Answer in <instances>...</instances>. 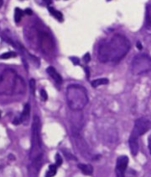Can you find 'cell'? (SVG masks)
Returning a JSON list of instances; mask_svg holds the SVG:
<instances>
[{
	"label": "cell",
	"instance_id": "cell-16",
	"mask_svg": "<svg viewBox=\"0 0 151 177\" xmlns=\"http://www.w3.org/2000/svg\"><path fill=\"white\" fill-rule=\"evenodd\" d=\"M57 171V166L56 165H50L47 172L45 174V177H53L56 175Z\"/></svg>",
	"mask_w": 151,
	"mask_h": 177
},
{
	"label": "cell",
	"instance_id": "cell-18",
	"mask_svg": "<svg viewBox=\"0 0 151 177\" xmlns=\"http://www.w3.org/2000/svg\"><path fill=\"white\" fill-rule=\"evenodd\" d=\"M17 56V54L15 53V51H8V52H4L2 55H0V59H9L11 57H15Z\"/></svg>",
	"mask_w": 151,
	"mask_h": 177
},
{
	"label": "cell",
	"instance_id": "cell-3",
	"mask_svg": "<svg viewBox=\"0 0 151 177\" xmlns=\"http://www.w3.org/2000/svg\"><path fill=\"white\" fill-rule=\"evenodd\" d=\"M40 120L37 116L33 118V124L31 127V147H30V158L33 164L40 165L43 158L42 143L40 138Z\"/></svg>",
	"mask_w": 151,
	"mask_h": 177
},
{
	"label": "cell",
	"instance_id": "cell-29",
	"mask_svg": "<svg viewBox=\"0 0 151 177\" xmlns=\"http://www.w3.org/2000/svg\"><path fill=\"white\" fill-rule=\"evenodd\" d=\"M137 47H138V49H139V50H142L143 47L140 42H137Z\"/></svg>",
	"mask_w": 151,
	"mask_h": 177
},
{
	"label": "cell",
	"instance_id": "cell-20",
	"mask_svg": "<svg viewBox=\"0 0 151 177\" xmlns=\"http://www.w3.org/2000/svg\"><path fill=\"white\" fill-rule=\"evenodd\" d=\"M61 165H62V158L61 157L59 153H57L56 154V165L57 167H60Z\"/></svg>",
	"mask_w": 151,
	"mask_h": 177
},
{
	"label": "cell",
	"instance_id": "cell-31",
	"mask_svg": "<svg viewBox=\"0 0 151 177\" xmlns=\"http://www.w3.org/2000/svg\"><path fill=\"white\" fill-rule=\"evenodd\" d=\"M0 117H1V114H0Z\"/></svg>",
	"mask_w": 151,
	"mask_h": 177
},
{
	"label": "cell",
	"instance_id": "cell-25",
	"mask_svg": "<svg viewBox=\"0 0 151 177\" xmlns=\"http://www.w3.org/2000/svg\"><path fill=\"white\" fill-rule=\"evenodd\" d=\"M71 60L73 62V63H74L75 65H78L79 63H80V61H79V59L77 58V57H71Z\"/></svg>",
	"mask_w": 151,
	"mask_h": 177
},
{
	"label": "cell",
	"instance_id": "cell-19",
	"mask_svg": "<svg viewBox=\"0 0 151 177\" xmlns=\"http://www.w3.org/2000/svg\"><path fill=\"white\" fill-rule=\"evenodd\" d=\"M63 153L65 154V156L68 159H73V160H77V158L73 155V154H71L70 152H69L68 150H63L62 151Z\"/></svg>",
	"mask_w": 151,
	"mask_h": 177
},
{
	"label": "cell",
	"instance_id": "cell-9",
	"mask_svg": "<svg viewBox=\"0 0 151 177\" xmlns=\"http://www.w3.org/2000/svg\"><path fill=\"white\" fill-rule=\"evenodd\" d=\"M98 58L101 63H107L110 61L109 57V48H108V42H105L101 43L98 47Z\"/></svg>",
	"mask_w": 151,
	"mask_h": 177
},
{
	"label": "cell",
	"instance_id": "cell-4",
	"mask_svg": "<svg viewBox=\"0 0 151 177\" xmlns=\"http://www.w3.org/2000/svg\"><path fill=\"white\" fill-rule=\"evenodd\" d=\"M109 57L111 62H119L127 55L130 49V42L127 37L115 35L108 42Z\"/></svg>",
	"mask_w": 151,
	"mask_h": 177
},
{
	"label": "cell",
	"instance_id": "cell-24",
	"mask_svg": "<svg viewBox=\"0 0 151 177\" xmlns=\"http://www.w3.org/2000/svg\"><path fill=\"white\" fill-rule=\"evenodd\" d=\"M83 60H84V62L86 63H89L90 62V60H91V57H90V54L89 53H86L84 57H83Z\"/></svg>",
	"mask_w": 151,
	"mask_h": 177
},
{
	"label": "cell",
	"instance_id": "cell-5",
	"mask_svg": "<svg viewBox=\"0 0 151 177\" xmlns=\"http://www.w3.org/2000/svg\"><path fill=\"white\" fill-rule=\"evenodd\" d=\"M150 121L145 117H141L135 121L134 126H133V131L131 132L129 140H128L131 153L133 155H137V153L139 152V138L148 132L149 130L150 129Z\"/></svg>",
	"mask_w": 151,
	"mask_h": 177
},
{
	"label": "cell",
	"instance_id": "cell-28",
	"mask_svg": "<svg viewBox=\"0 0 151 177\" xmlns=\"http://www.w3.org/2000/svg\"><path fill=\"white\" fill-rule=\"evenodd\" d=\"M44 3H45V4H47V5H50V4H51V3H52V0H43Z\"/></svg>",
	"mask_w": 151,
	"mask_h": 177
},
{
	"label": "cell",
	"instance_id": "cell-14",
	"mask_svg": "<svg viewBox=\"0 0 151 177\" xmlns=\"http://www.w3.org/2000/svg\"><path fill=\"white\" fill-rule=\"evenodd\" d=\"M48 10H49V12L51 15H53L55 18L57 19V20L60 21V22H62L63 21V15L61 13L57 10V9H55L54 8L52 7H48Z\"/></svg>",
	"mask_w": 151,
	"mask_h": 177
},
{
	"label": "cell",
	"instance_id": "cell-22",
	"mask_svg": "<svg viewBox=\"0 0 151 177\" xmlns=\"http://www.w3.org/2000/svg\"><path fill=\"white\" fill-rule=\"evenodd\" d=\"M30 88H31V91H32L33 95H35V92H36V81L35 79H30Z\"/></svg>",
	"mask_w": 151,
	"mask_h": 177
},
{
	"label": "cell",
	"instance_id": "cell-26",
	"mask_svg": "<svg viewBox=\"0 0 151 177\" xmlns=\"http://www.w3.org/2000/svg\"><path fill=\"white\" fill-rule=\"evenodd\" d=\"M24 13L28 15H32V10H31L30 9H26L25 10H24Z\"/></svg>",
	"mask_w": 151,
	"mask_h": 177
},
{
	"label": "cell",
	"instance_id": "cell-1",
	"mask_svg": "<svg viewBox=\"0 0 151 177\" xmlns=\"http://www.w3.org/2000/svg\"><path fill=\"white\" fill-rule=\"evenodd\" d=\"M25 90L24 80L12 69H7L0 76V94L10 95L23 93Z\"/></svg>",
	"mask_w": 151,
	"mask_h": 177
},
{
	"label": "cell",
	"instance_id": "cell-30",
	"mask_svg": "<svg viewBox=\"0 0 151 177\" xmlns=\"http://www.w3.org/2000/svg\"><path fill=\"white\" fill-rule=\"evenodd\" d=\"M3 0H0V8L3 6Z\"/></svg>",
	"mask_w": 151,
	"mask_h": 177
},
{
	"label": "cell",
	"instance_id": "cell-8",
	"mask_svg": "<svg viewBox=\"0 0 151 177\" xmlns=\"http://www.w3.org/2000/svg\"><path fill=\"white\" fill-rule=\"evenodd\" d=\"M128 165V158L127 156H120L117 159L116 164V177H125V171Z\"/></svg>",
	"mask_w": 151,
	"mask_h": 177
},
{
	"label": "cell",
	"instance_id": "cell-10",
	"mask_svg": "<svg viewBox=\"0 0 151 177\" xmlns=\"http://www.w3.org/2000/svg\"><path fill=\"white\" fill-rule=\"evenodd\" d=\"M46 72L49 75H50L51 78H53L54 81L56 82L57 84H62V78H61V76L60 75V73L57 72V70L55 68H53L52 66L50 67H48L47 69H46Z\"/></svg>",
	"mask_w": 151,
	"mask_h": 177
},
{
	"label": "cell",
	"instance_id": "cell-12",
	"mask_svg": "<svg viewBox=\"0 0 151 177\" xmlns=\"http://www.w3.org/2000/svg\"><path fill=\"white\" fill-rule=\"evenodd\" d=\"M145 28L147 31L151 33V4L146 8V17H145Z\"/></svg>",
	"mask_w": 151,
	"mask_h": 177
},
{
	"label": "cell",
	"instance_id": "cell-15",
	"mask_svg": "<svg viewBox=\"0 0 151 177\" xmlns=\"http://www.w3.org/2000/svg\"><path fill=\"white\" fill-rule=\"evenodd\" d=\"M109 83L108 79L107 78H98V79H95L93 81H92L91 84H92V87L97 88L100 85H104V84H107Z\"/></svg>",
	"mask_w": 151,
	"mask_h": 177
},
{
	"label": "cell",
	"instance_id": "cell-27",
	"mask_svg": "<svg viewBox=\"0 0 151 177\" xmlns=\"http://www.w3.org/2000/svg\"><path fill=\"white\" fill-rule=\"evenodd\" d=\"M149 152H150L151 154V135L149 138Z\"/></svg>",
	"mask_w": 151,
	"mask_h": 177
},
{
	"label": "cell",
	"instance_id": "cell-11",
	"mask_svg": "<svg viewBox=\"0 0 151 177\" xmlns=\"http://www.w3.org/2000/svg\"><path fill=\"white\" fill-rule=\"evenodd\" d=\"M30 104H26L24 105V110H23V112L21 114L20 117L21 120H22V122L27 123L29 122V120H30Z\"/></svg>",
	"mask_w": 151,
	"mask_h": 177
},
{
	"label": "cell",
	"instance_id": "cell-13",
	"mask_svg": "<svg viewBox=\"0 0 151 177\" xmlns=\"http://www.w3.org/2000/svg\"><path fill=\"white\" fill-rule=\"evenodd\" d=\"M77 167L80 169L82 172L86 175H91L93 172V167L91 165H86V164H79Z\"/></svg>",
	"mask_w": 151,
	"mask_h": 177
},
{
	"label": "cell",
	"instance_id": "cell-2",
	"mask_svg": "<svg viewBox=\"0 0 151 177\" xmlns=\"http://www.w3.org/2000/svg\"><path fill=\"white\" fill-rule=\"evenodd\" d=\"M66 102L73 111H82L88 102L86 90L78 84H71L66 89Z\"/></svg>",
	"mask_w": 151,
	"mask_h": 177
},
{
	"label": "cell",
	"instance_id": "cell-7",
	"mask_svg": "<svg viewBox=\"0 0 151 177\" xmlns=\"http://www.w3.org/2000/svg\"><path fill=\"white\" fill-rule=\"evenodd\" d=\"M40 48L44 53L50 54L54 51V42L51 36L46 32L42 31L40 33Z\"/></svg>",
	"mask_w": 151,
	"mask_h": 177
},
{
	"label": "cell",
	"instance_id": "cell-6",
	"mask_svg": "<svg viewBox=\"0 0 151 177\" xmlns=\"http://www.w3.org/2000/svg\"><path fill=\"white\" fill-rule=\"evenodd\" d=\"M131 70L134 75H140L151 71V57L146 54L137 55L132 61Z\"/></svg>",
	"mask_w": 151,
	"mask_h": 177
},
{
	"label": "cell",
	"instance_id": "cell-21",
	"mask_svg": "<svg viewBox=\"0 0 151 177\" xmlns=\"http://www.w3.org/2000/svg\"><path fill=\"white\" fill-rule=\"evenodd\" d=\"M40 97H41V99L43 101H45V100H47L48 99V95L46 93V91L44 90H40Z\"/></svg>",
	"mask_w": 151,
	"mask_h": 177
},
{
	"label": "cell",
	"instance_id": "cell-23",
	"mask_svg": "<svg viewBox=\"0 0 151 177\" xmlns=\"http://www.w3.org/2000/svg\"><path fill=\"white\" fill-rule=\"evenodd\" d=\"M13 123L15 125H19L20 123H22V120H21V117H16L15 120L13 121Z\"/></svg>",
	"mask_w": 151,
	"mask_h": 177
},
{
	"label": "cell",
	"instance_id": "cell-17",
	"mask_svg": "<svg viewBox=\"0 0 151 177\" xmlns=\"http://www.w3.org/2000/svg\"><path fill=\"white\" fill-rule=\"evenodd\" d=\"M24 11L19 8H16L15 10V21L16 23H19L21 20V19L24 15Z\"/></svg>",
	"mask_w": 151,
	"mask_h": 177
}]
</instances>
